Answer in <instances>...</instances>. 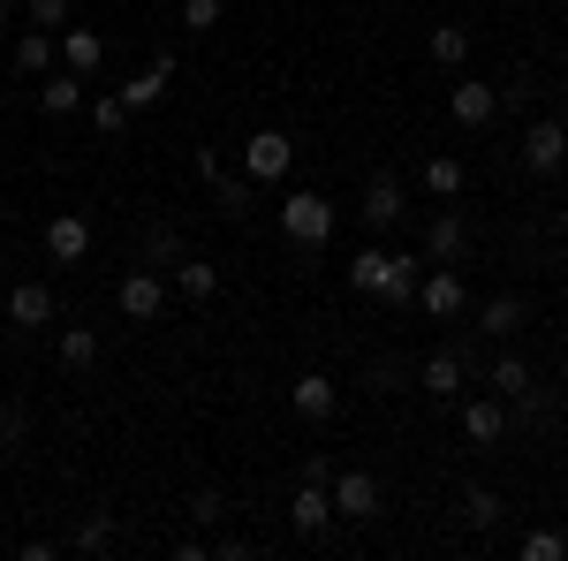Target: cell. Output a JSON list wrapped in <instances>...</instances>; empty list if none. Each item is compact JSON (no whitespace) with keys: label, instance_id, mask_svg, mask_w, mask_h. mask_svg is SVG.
<instances>
[{"label":"cell","instance_id":"1","mask_svg":"<svg viewBox=\"0 0 568 561\" xmlns=\"http://www.w3.org/2000/svg\"><path fill=\"white\" fill-rule=\"evenodd\" d=\"M417 259H402V251H356L349 259V289L356 297H387V303H417Z\"/></svg>","mask_w":568,"mask_h":561},{"label":"cell","instance_id":"2","mask_svg":"<svg viewBox=\"0 0 568 561\" xmlns=\"http://www.w3.org/2000/svg\"><path fill=\"white\" fill-rule=\"evenodd\" d=\"M281 236H288V243H304V251L334 243V206H326L318 190H296V198H281Z\"/></svg>","mask_w":568,"mask_h":561},{"label":"cell","instance_id":"3","mask_svg":"<svg viewBox=\"0 0 568 561\" xmlns=\"http://www.w3.org/2000/svg\"><path fill=\"white\" fill-rule=\"evenodd\" d=\"M114 303H122V319H136V327H152V319L168 311V281H160L152 266H136V273H122V289H114Z\"/></svg>","mask_w":568,"mask_h":561},{"label":"cell","instance_id":"4","mask_svg":"<svg viewBox=\"0 0 568 561\" xmlns=\"http://www.w3.org/2000/svg\"><path fill=\"white\" fill-rule=\"evenodd\" d=\"M288 168H296V137L258 130L251 144H243V174H251V182H281Z\"/></svg>","mask_w":568,"mask_h":561},{"label":"cell","instance_id":"5","mask_svg":"<svg viewBox=\"0 0 568 561\" xmlns=\"http://www.w3.org/2000/svg\"><path fill=\"white\" fill-rule=\"evenodd\" d=\"M379 509H387V493H379V478H372V471H342V478H334V517L372 523Z\"/></svg>","mask_w":568,"mask_h":561},{"label":"cell","instance_id":"6","mask_svg":"<svg viewBox=\"0 0 568 561\" xmlns=\"http://www.w3.org/2000/svg\"><path fill=\"white\" fill-rule=\"evenodd\" d=\"M417 311H433V319H463V311H470L463 273H455V266H433V273L417 281Z\"/></svg>","mask_w":568,"mask_h":561},{"label":"cell","instance_id":"7","mask_svg":"<svg viewBox=\"0 0 568 561\" xmlns=\"http://www.w3.org/2000/svg\"><path fill=\"white\" fill-rule=\"evenodd\" d=\"M447 114H455L463 130H485V122L500 114V84H470V77H455V84H447Z\"/></svg>","mask_w":568,"mask_h":561},{"label":"cell","instance_id":"8","mask_svg":"<svg viewBox=\"0 0 568 561\" xmlns=\"http://www.w3.org/2000/svg\"><path fill=\"white\" fill-rule=\"evenodd\" d=\"M524 168L530 174H561L568 168V130L561 122H530L524 130Z\"/></svg>","mask_w":568,"mask_h":561},{"label":"cell","instance_id":"9","mask_svg":"<svg viewBox=\"0 0 568 561\" xmlns=\"http://www.w3.org/2000/svg\"><path fill=\"white\" fill-rule=\"evenodd\" d=\"M91 251V220L84 213H53L45 220V259L53 266H77Z\"/></svg>","mask_w":568,"mask_h":561},{"label":"cell","instance_id":"10","mask_svg":"<svg viewBox=\"0 0 568 561\" xmlns=\"http://www.w3.org/2000/svg\"><path fill=\"white\" fill-rule=\"evenodd\" d=\"M463 432H470V448H500V440H508V402H500V394L463 402Z\"/></svg>","mask_w":568,"mask_h":561},{"label":"cell","instance_id":"11","mask_svg":"<svg viewBox=\"0 0 568 561\" xmlns=\"http://www.w3.org/2000/svg\"><path fill=\"white\" fill-rule=\"evenodd\" d=\"M288 402H296V418H311V425H326V418L342 410V388H334L326 372H304V380L288 388Z\"/></svg>","mask_w":568,"mask_h":561},{"label":"cell","instance_id":"12","mask_svg":"<svg viewBox=\"0 0 568 561\" xmlns=\"http://www.w3.org/2000/svg\"><path fill=\"white\" fill-rule=\"evenodd\" d=\"M417 380H425V394H433V402H463V357H455V349H439V357H425V364H417Z\"/></svg>","mask_w":568,"mask_h":561},{"label":"cell","instance_id":"13","mask_svg":"<svg viewBox=\"0 0 568 561\" xmlns=\"http://www.w3.org/2000/svg\"><path fill=\"white\" fill-rule=\"evenodd\" d=\"M326 517H334V493L304 478V485H296V501H288V523H296L304 539H318V531H326Z\"/></svg>","mask_w":568,"mask_h":561},{"label":"cell","instance_id":"14","mask_svg":"<svg viewBox=\"0 0 568 561\" xmlns=\"http://www.w3.org/2000/svg\"><path fill=\"white\" fill-rule=\"evenodd\" d=\"M470 251V228H463V213H439L433 228H425V259H439V266H455Z\"/></svg>","mask_w":568,"mask_h":561},{"label":"cell","instance_id":"15","mask_svg":"<svg viewBox=\"0 0 568 561\" xmlns=\"http://www.w3.org/2000/svg\"><path fill=\"white\" fill-rule=\"evenodd\" d=\"M8 319H16V327H45V319H53V289H45V281H16V289H8Z\"/></svg>","mask_w":568,"mask_h":561},{"label":"cell","instance_id":"16","mask_svg":"<svg viewBox=\"0 0 568 561\" xmlns=\"http://www.w3.org/2000/svg\"><path fill=\"white\" fill-rule=\"evenodd\" d=\"M168 77H175V53H160V61H152V69L136 77V84H122V99H130V114H144V107H160V99H168Z\"/></svg>","mask_w":568,"mask_h":561},{"label":"cell","instance_id":"17","mask_svg":"<svg viewBox=\"0 0 568 561\" xmlns=\"http://www.w3.org/2000/svg\"><path fill=\"white\" fill-rule=\"evenodd\" d=\"M402 213H409V206H402V182H394V174H379V182L364 190V228H394Z\"/></svg>","mask_w":568,"mask_h":561},{"label":"cell","instance_id":"18","mask_svg":"<svg viewBox=\"0 0 568 561\" xmlns=\"http://www.w3.org/2000/svg\"><path fill=\"white\" fill-rule=\"evenodd\" d=\"M39 107H45V114H77V107H84V77H77V69L45 77V84H39Z\"/></svg>","mask_w":568,"mask_h":561},{"label":"cell","instance_id":"19","mask_svg":"<svg viewBox=\"0 0 568 561\" xmlns=\"http://www.w3.org/2000/svg\"><path fill=\"white\" fill-rule=\"evenodd\" d=\"M16 77H53V31H23L16 39Z\"/></svg>","mask_w":568,"mask_h":561},{"label":"cell","instance_id":"20","mask_svg":"<svg viewBox=\"0 0 568 561\" xmlns=\"http://www.w3.org/2000/svg\"><path fill=\"white\" fill-rule=\"evenodd\" d=\"M61 61H69L77 77H91V69L106 61V39H99V31H69V39H61Z\"/></svg>","mask_w":568,"mask_h":561},{"label":"cell","instance_id":"21","mask_svg":"<svg viewBox=\"0 0 568 561\" xmlns=\"http://www.w3.org/2000/svg\"><path fill=\"white\" fill-rule=\"evenodd\" d=\"M463 182H470V174H463V160H455V152L425 160V190H433V198H463Z\"/></svg>","mask_w":568,"mask_h":561},{"label":"cell","instance_id":"22","mask_svg":"<svg viewBox=\"0 0 568 561\" xmlns=\"http://www.w3.org/2000/svg\"><path fill=\"white\" fill-rule=\"evenodd\" d=\"M175 289H182L190 303H205V297L220 289V266H205V259H182V266H175Z\"/></svg>","mask_w":568,"mask_h":561},{"label":"cell","instance_id":"23","mask_svg":"<svg viewBox=\"0 0 568 561\" xmlns=\"http://www.w3.org/2000/svg\"><path fill=\"white\" fill-rule=\"evenodd\" d=\"M433 61L439 69H463V61H470V31H463V23H439L433 31Z\"/></svg>","mask_w":568,"mask_h":561},{"label":"cell","instance_id":"24","mask_svg":"<svg viewBox=\"0 0 568 561\" xmlns=\"http://www.w3.org/2000/svg\"><path fill=\"white\" fill-rule=\"evenodd\" d=\"M478 327H485V334H516V327H524V303H516V297L478 303Z\"/></svg>","mask_w":568,"mask_h":561},{"label":"cell","instance_id":"25","mask_svg":"<svg viewBox=\"0 0 568 561\" xmlns=\"http://www.w3.org/2000/svg\"><path fill=\"white\" fill-rule=\"evenodd\" d=\"M493 388H500V402H524L530 394V364L524 357H500V364H493Z\"/></svg>","mask_w":568,"mask_h":561},{"label":"cell","instance_id":"26","mask_svg":"<svg viewBox=\"0 0 568 561\" xmlns=\"http://www.w3.org/2000/svg\"><path fill=\"white\" fill-rule=\"evenodd\" d=\"M144 266H182V236L175 228H144V251H136Z\"/></svg>","mask_w":568,"mask_h":561},{"label":"cell","instance_id":"27","mask_svg":"<svg viewBox=\"0 0 568 561\" xmlns=\"http://www.w3.org/2000/svg\"><path fill=\"white\" fill-rule=\"evenodd\" d=\"M500 509H508V501H500L493 485H470V493H463V517L478 523V531H493V523H500Z\"/></svg>","mask_w":568,"mask_h":561},{"label":"cell","instance_id":"28","mask_svg":"<svg viewBox=\"0 0 568 561\" xmlns=\"http://www.w3.org/2000/svg\"><path fill=\"white\" fill-rule=\"evenodd\" d=\"M69 547H77V554H106V547H114V517H84Z\"/></svg>","mask_w":568,"mask_h":561},{"label":"cell","instance_id":"29","mask_svg":"<svg viewBox=\"0 0 568 561\" xmlns=\"http://www.w3.org/2000/svg\"><path fill=\"white\" fill-rule=\"evenodd\" d=\"M61 364H77V372L99 364V334H91V327H69V334H61Z\"/></svg>","mask_w":568,"mask_h":561},{"label":"cell","instance_id":"30","mask_svg":"<svg viewBox=\"0 0 568 561\" xmlns=\"http://www.w3.org/2000/svg\"><path fill=\"white\" fill-rule=\"evenodd\" d=\"M91 130L122 137V130H130V99H99V107H91Z\"/></svg>","mask_w":568,"mask_h":561},{"label":"cell","instance_id":"31","mask_svg":"<svg viewBox=\"0 0 568 561\" xmlns=\"http://www.w3.org/2000/svg\"><path fill=\"white\" fill-rule=\"evenodd\" d=\"M516 554H524V561H561L568 539H561V531H524V547H516Z\"/></svg>","mask_w":568,"mask_h":561},{"label":"cell","instance_id":"32","mask_svg":"<svg viewBox=\"0 0 568 561\" xmlns=\"http://www.w3.org/2000/svg\"><path fill=\"white\" fill-rule=\"evenodd\" d=\"M213 190H220V213H227V220H243V213H251V182H235V174H220Z\"/></svg>","mask_w":568,"mask_h":561},{"label":"cell","instance_id":"33","mask_svg":"<svg viewBox=\"0 0 568 561\" xmlns=\"http://www.w3.org/2000/svg\"><path fill=\"white\" fill-rule=\"evenodd\" d=\"M190 517H197V523H220V517H227V501H220V485H197V493H190Z\"/></svg>","mask_w":568,"mask_h":561},{"label":"cell","instance_id":"34","mask_svg":"<svg viewBox=\"0 0 568 561\" xmlns=\"http://www.w3.org/2000/svg\"><path fill=\"white\" fill-rule=\"evenodd\" d=\"M220 23V0H182V31H213Z\"/></svg>","mask_w":568,"mask_h":561},{"label":"cell","instance_id":"35","mask_svg":"<svg viewBox=\"0 0 568 561\" xmlns=\"http://www.w3.org/2000/svg\"><path fill=\"white\" fill-rule=\"evenodd\" d=\"M23 16H31L39 31H53V23H69V0H23Z\"/></svg>","mask_w":568,"mask_h":561},{"label":"cell","instance_id":"36","mask_svg":"<svg viewBox=\"0 0 568 561\" xmlns=\"http://www.w3.org/2000/svg\"><path fill=\"white\" fill-rule=\"evenodd\" d=\"M0 448H23V410H0Z\"/></svg>","mask_w":568,"mask_h":561},{"label":"cell","instance_id":"37","mask_svg":"<svg viewBox=\"0 0 568 561\" xmlns=\"http://www.w3.org/2000/svg\"><path fill=\"white\" fill-rule=\"evenodd\" d=\"M0 16H8V0H0Z\"/></svg>","mask_w":568,"mask_h":561},{"label":"cell","instance_id":"38","mask_svg":"<svg viewBox=\"0 0 568 561\" xmlns=\"http://www.w3.org/2000/svg\"><path fill=\"white\" fill-rule=\"evenodd\" d=\"M561 388H568V372H561Z\"/></svg>","mask_w":568,"mask_h":561}]
</instances>
